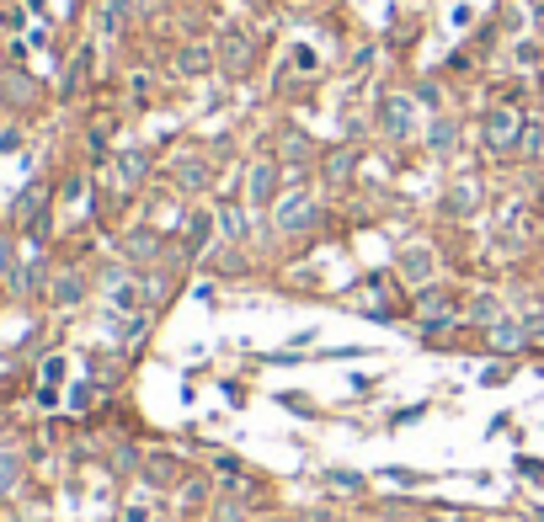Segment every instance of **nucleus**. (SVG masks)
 <instances>
[{
  "mask_svg": "<svg viewBox=\"0 0 544 522\" xmlns=\"http://www.w3.org/2000/svg\"><path fill=\"white\" fill-rule=\"evenodd\" d=\"M139 480H144L150 491H171V486L182 480V464H176L171 454H144V464H139Z\"/></svg>",
  "mask_w": 544,
  "mask_h": 522,
  "instance_id": "6e6552de",
  "label": "nucleus"
},
{
  "mask_svg": "<svg viewBox=\"0 0 544 522\" xmlns=\"http://www.w3.org/2000/svg\"><path fill=\"white\" fill-rule=\"evenodd\" d=\"M524 336H529V347H544V309L524 315Z\"/></svg>",
  "mask_w": 544,
  "mask_h": 522,
  "instance_id": "bb28decb",
  "label": "nucleus"
},
{
  "mask_svg": "<svg viewBox=\"0 0 544 522\" xmlns=\"http://www.w3.org/2000/svg\"><path fill=\"white\" fill-rule=\"evenodd\" d=\"M160 518V502H155V491L144 486V491H134L128 502H123V512H118V522H155Z\"/></svg>",
  "mask_w": 544,
  "mask_h": 522,
  "instance_id": "4468645a",
  "label": "nucleus"
},
{
  "mask_svg": "<svg viewBox=\"0 0 544 522\" xmlns=\"http://www.w3.org/2000/svg\"><path fill=\"white\" fill-rule=\"evenodd\" d=\"M294 5H315V0H294Z\"/></svg>",
  "mask_w": 544,
  "mask_h": 522,
  "instance_id": "72a5a7b5",
  "label": "nucleus"
},
{
  "mask_svg": "<svg viewBox=\"0 0 544 522\" xmlns=\"http://www.w3.org/2000/svg\"><path fill=\"white\" fill-rule=\"evenodd\" d=\"M139 11H144V16H155V11H160V0H139Z\"/></svg>",
  "mask_w": 544,
  "mask_h": 522,
  "instance_id": "473e14b6",
  "label": "nucleus"
},
{
  "mask_svg": "<svg viewBox=\"0 0 544 522\" xmlns=\"http://www.w3.org/2000/svg\"><path fill=\"white\" fill-rule=\"evenodd\" d=\"M214 522H246V507H240V502H224V507H219V518Z\"/></svg>",
  "mask_w": 544,
  "mask_h": 522,
  "instance_id": "7c9ffc66",
  "label": "nucleus"
},
{
  "mask_svg": "<svg viewBox=\"0 0 544 522\" xmlns=\"http://www.w3.org/2000/svg\"><path fill=\"white\" fill-rule=\"evenodd\" d=\"M203 496H208V480H187L182 486V507H203Z\"/></svg>",
  "mask_w": 544,
  "mask_h": 522,
  "instance_id": "c85d7f7f",
  "label": "nucleus"
},
{
  "mask_svg": "<svg viewBox=\"0 0 544 522\" xmlns=\"http://www.w3.org/2000/svg\"><path fill=\"white\" fill-rule=\"evenodd\" d=\"M107 304H112L118 315H139L144 293H139V283H134V277H112V288H107Z\"/></svg>",
  "mask_w": 544,
  "mask_h": 522,
  "instance_id": "ddd939ff",
  "label": "nucleus"
},
{
  "mask_svg": "<svg viewBox=\"0 0 544 522\" xmlns=\"http://www.w3.org/2000/svg\"><path fill=\"white\" fill-rule=\"evenodd\" d=\"M16 486H21V459H16V454H5V448H0V496H11V491H16Z\"/></svg>",
  "mask_w": 544,
  "mask_h": 522,
  "instance_id": "393cba45",
  "label": "nucleus"
},
{
  "mask_svg": "<svg viewBox=\"0 0 544 522\" xmlns=\"http://www.w3.org/2000/svg\"><path fill=\"white\" fill-rule=\"evenodd\" d=\"M524 112L518 107H491L486 117H481V144H486V155L491 160H507V155H518V139H524Z\"/></svg>",
  "mask_w": 544,
  "mask_h": 522,
  "instance_id": "f257e3e1",
  "label": "nucleus"
},
{
  "mask_svg": "<svg viewBox=\"0 0 544 522\" xmlns=\"http://www.w3.org/2000/svg\"><path fill=\"white\" fill-rule=\"evenodd\" d=\"M326 486L342 491V496H358V491H363V475H353V470H326Z\"/></svg>",
  "mask_w": 544,
  "mask_h": 522,
  "instance_id": "a878e982",
  "label": "nucleus"
},
{
  "mask_svg": "<svg viewBox=\"0 0 544 522\" xmlns=\"http://www.w3.org/2000/svg\"><path fill=\"white\" fill-rule=\"evenodd\" d=\"M374 117H379V133H385L390 144H406V139L417 133V96H406V91H385L379 107H374Z\"/></svg>",
  "mask_w": 544,
  "mask_h": 522,
  "instance_id": "f03ea898",
  "label": "nucleus"
},
{
  "mask_svg": "<svg viewBox=\"0 0 544 522\" xmlns=\"http://www.w3.org/2000/svg\"><path fill=\"white\" fill-rule=\"evenodd\" d=\"M80 299H85V277H80V272H59V277H53V304L69 309V304H80Z\"/></svg>",
  "mask_w": 544,
  "mask_h": 522,
  "instance_id": "f3484780",
  "label": "nucleus"
},
{
  "mask_svg": "<svg viewBox=\"0 0 544 522\" xmlns=\"http://www.w3.org/2000/svg\"><path fill=\"white\" fill-rule=\"evenodd\" d=\"M208 240H214V219H208V213H192V219H187V256H198Z\"/></svg>",
  "mask_w": 544,
  "mask_h": 522,
  "instance_id": "412c9836",
  "label": "nucleus"
},
{
  "mask_svg": "<svg viewBox=\"0 0 544 522\" xmlns=\"http://www.w3.org/2000/svg\"><path fill=\"white\" fill-rule=\"evenodd\" d=\"M486 347H491L497 357H513V352H524V347H529V336H524V320H513V315L491 320V325H486Z\"/></svg>",
  "mask_w": 544,
  "mask_h": 522,
  "instance_id": "0eeeda50",
  "label": "nucleus"
},
{
  "mask_svg": "<svg viewBox=\"0 0 544 522\" xmlns=\"http://www.w3.org/2000/svg\"><path fill=\"white\" fill-rule=\"evenodd\" d=\"M518 160H529V165H540V160H544V128L534 123V117L524 123V139H518Z\"/></svg>",
  "mask_w": 544,
  "mask_h": 522,
  "instance_id": "6ab92c4d",
  "label": "nucleus"
},
{
  "mask_svg": "<svg viewBox=\"0 0 544 522\" xmlns=\"http://www.w3.org/2000/svg\"><path fill=\"white\" fill-rule=\"evenodd\" d=\"M534 5H544V0H534Z\"/></svg>",
  "mask_w": 544,
  "mask_h": 522,
  "instance_id": "f704fd0d",
  "label": "nucleus"
},
{
  "mask_svg": "<svg viewBox=\"0 0 544 522\" xmlns=\"http://www.w3.org/2000/svg\"><path fill=\"white\" fill-rule=\"evenodd\" d=\"M401 277L411 283V288H427L433 283V272H438V256H433V245L427 240H411V245H401Z\"/></svg>",
  "mask_w": 544,
  "mask_h": 522,
  "instance_id": "39448f33",
  "label": "nucleus"
},
{
  "mask_svg": "<svg viewBox=\"0 0 544 522\" xmlns=\"http://www.w3.org/2000/svg\"><path fill=\"white\" fill-rule=\"evenodd\" d=\"M315 219H321V208H315L310 192H283L272 203V229L278 235H304V229H315Z\"/></svg>",
  "mask_w": 544,
  "mask_h": 522,
  "instance_id": "7ed1b4c3",
  "label": "nucleus"
},
{
  "mask_svg": "<svg viewBox=\"0 0 544 522\" xmlns=\"http://www.w3.org/2000/svg\"><path fill=\"white\" fill-rule=\"evenodd\" d=\"M144 176H150V155H144V149H123V155H118V165H112L118 192H134Z\"/></svg>",
  "mask_w": 544,
  "mask_h": 522,
  "instance_id": "1a4fd4ad",
  "label": "nucleus"
},
{
  "mask_svg": "<svg viewBox=\"0 0 544 522\" xmlns=\"http://www.w3.org/2000/svg\"><path fill=\"white\" fill-rule=\"evenodd\" d=\"M0 272H11V240H0Z\"/></svg>",
  "mask_w": 544,
  "mask_h": 522,
  "instance_id": "2f4dec72",
  "label": "nucleus"
},
{
  "mask_svg": "<svg viewBox=\"0 0 544 522\" xmlns=\"http://www.w3.org/2000/svg\"><path fill=\"white\" fill-rule=\"evenodd\" d=\"M214 475H224V480H246L240 459H230V454H219V459H214Z\"/></svg>",
  "mask_w": 544,
  "mask_h": 522,
  "instance_id": "cd10ccee",
  "label": "nucleus"
},
{
  "mask_svg": "<svg viewBox=\"0 0 544 522\" xmlns=\"http://www.w3.org/2000/svg\"><path fill=\"white\" fill-rule=\"evenodd\" d=\"M219 229L240 245L246 235H251V219H246V203H219Z\"/></svg>",
  "mask_w": 544,
  "mask_h": 522,
  "instance_id": "2eb2a0df",
  "label": "nucleus"
},
{
  "mask_svg": "<svg viewBox=\"0 0 544 522\" xmlns=\"http://www.w3.org/2000/svg\"><path fill=\"white\" fill-rule=\"evenodd\" d=\"M128 11H134V0H101V11H96L101 32H107V37H112V32H123V27H128Z\"/></svg>",
  "mask_w": 544,
  "mask_h": 522,
  "instance_id": "a211bd4d",
  "label": "nucleus"
},
{
  "mask_svg": "<svg viewBox=\"0 0 544 522\" xmlns=\"http://www.w3.org/2000/svg\"><path fill=\"white\" fill-rule=\"evenodd\" d=\"M353 165H358V155H353V149H337V155H326V181H337V187H342V181L353 176Z\"/></svg>",
  "mask_w": 544,
  "mask_h": 522,
  "instance_id": "4be33fe9",
  "label": "nucleus"
},
{
  "mask_svg": "<svg viewBox=\"0 0 544 522\" xmlns=\"http://www.w3.org/2000/svg\"><path fill=\"white\" fill-rule=\"evenodd\" d=\"M219 59H224V69H230V75H246V64H251V37H246L240 27H230V32H224V43H219Z\"/></svg>",
  "mask_w": 544,
  "mask_h": 522,
  "instance_id": "9b49d317",
  "label": "nucleus"
},
{
  "mask_svg": "<svg viewBox=\"0 0 544 522\" xmlns=\"http://www.w3.org/2000/svg\"><path fill=\"white\" fill-rule=\"evenodd\" d=\"M278 181H283V171H278L272 155L251 160V165H246V192H240V203H246V208H272V203H278Z\"/></svg>",
  "mask_w": 544,
  "mask_h": 522,
  "instance_id": "20e7f679",
  "label": "nucleus"
},
{
  "mask_svg": "<svg viewBox=\"0 0 544 522\" xmlns=\"http://www.w3.org/2000/svg\"><path fill=\"white\" fill-rule=\"evenodd\" d=\"M59 379H64V357H48V363H43V389H53Z\"/></svg>",
  "mask_w": 544,
  "mask_h": 522,
  "instance_id": "c756f323",
  "label": "nucleus"
},
{
  "mask_svg": "<svg viewBox=\"0 0 544 522\" xmlns=\"http://www.w3.org/2000/svg\"><path fill=\"white\" fill-rule=\"evenodd\" d=\"M123 256H128V261H155V256H160V235H155V229H134V235L123 240Z\"/></svg>",
  "mask_w": 544,
  "mask_h": 522,
  "instance_id": "dca6fc26",
  "label": "nucleus"
},
{
  "mask_svg": "<svg viewBox=\"0 0 544 522\" xmlns=\"http://www.w3.org/2000/svg\"><path fill=\"white\" fill-rule=\"evenodd\" d=\"M465 320H475V325H491V320H502V304H497L491 293H481V299L465 309Z\"/></svg>",
  "mask_w": 544,
  "mask_h": 522,
  "instance_id": "b1692460",
  "label": "nucleus"
},
{
  "mask_svg": "<svg viewBox=\"0 0 544 522\" xmlns=\"http://www.w3.org/2000/svg\"><path fill=\"white\" fill-rule=\"evenodd\" d=\"M214 59H219V53H214L208 43H187V48L176 53V75H208Z\"/></svg>",
  "mask_w": 544,
  "mask_h": 522,
  "instance_id": "f8f14e48",
  "label": "nucleus"
},
{
  "mask_svg": "<svg viewBox=\"0 0 544 522\" xmlns=\"http://www.w3.org/2000/svg\"><path fill=\"white\" fill-rule=\"evenodd\" d=\"M454 139H459V123H454V117H438V123H433V133H427V149H433V155H449V149H454Z\"/></svg>",
  "mask_w": 544,
  "mask_h": 522,
  "instance_id": "aec40b11",
  "label": "nucleus"
},
{
  "mask_svg": "<svg viewBox=\"0 0 544 522\" xmlns=\"http://www.w3.org/2000/svg\"><path fill=\"white\" fill-rule=\"evenodd\" d=\"M481 203H486L481 181H475V176H459V181H449V192H443V219H470V213H481Z\"/></svg>",
  "mask_w": 544,
  "mask_h": 522,
  "instance_id": "423d86ee",
  "label": "nucleus"
},
{
  "mask_svg": "<svg viewBox=\"0 0 544 522\" xmlns=\"http://www.w3.org/2000/svg\"><path fill=\"white\" fill-rule=\"evenodd\" d=\"M171 171H176V187H182V192H208V181H214V165H208L203 155H182Z\"/></svg>",
  "mask_w": 544,
  "mask_h": 522,
  "instance_id": "9d476101",
  "label": "nucleus"
},
{
  "mask_svg": "<svg viewBox=\"0 0 544 522\" xmlns=\"http://www.w3.org/2000/svg\"><path fill=\"white\" fill-rule=\"evenodd\" d=\"M288 69H299V75H315V69H321V53H315L310 43H294V48H288Z\"/></svg>",
  "mask_w": 544,
  "mask_h": 522,
  "instance_id": "5701e85b",
  "label": "nucleus"
}]
</instances>
